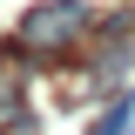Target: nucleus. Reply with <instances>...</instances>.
<instances>
[{"instance_id": "7ed1b4c3", "label": "nucleus", "mask_w": 135, "mask_h": 135, "mask_svg": "<svg viewBox=\"0 0 135 135\" xmlns=\"http://www.w3.org/2000/svg\"><path fill=\"white\" fill-rule=\"evenodd\" d=\"M128 95H135V88H128Z\"/></svg>"}, {"instance_id": "f03ea898", "label": "nucleus", "mask_w": 135, "mask_h": 135, "mask_svg": "<svg viewBox=\"0 0 135 135\" xmlns=\"http://www.w3.org/2000/svg\"><path fill=\"white\" fill-rule=\"evenodd\" d=\"M88 135H135V95H122V101H115V108H108Z\"/></svg>"}, {"instance_id": "f257e3e1", "label": "nucleus", "mask_w": 135, "mask_h": 135, "mask_svg": "<svg viewBox=\"0 0 135 135\" xmlns=\"http://www.w3.org/2000/svg\"><path fill=\"white\" fill-rule=\"evenodd\" d=\"M81 34H95V7H88V0H47V7H27L20 47L27 54H54V47H68V41H81Z\"/></svg>"}]
</instances>
